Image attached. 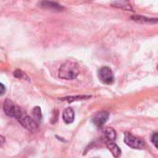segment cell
<instances>
[{
  "label": "cell",
  "instance_id": "3957f363",
  "mask_svg": "<svg viewBox=\"0 0 158 158\" xmlns=\"http://www.w3.org/2000/svg\"><path fill=\"white\" fill-rule=\"evenodd\" d=\"M17 119L20 122V124L24 128H26L27 130H29L31 131H34L38 130V128H39V124L33 118H31L27 114H25L24 112Z\"/></svg>",
  "mask_w": 158,
  "mask_h": 158
},
{
  "label": "cell",
  "instance_id": "52a82bcc",
  "mask_svg": "<svg viewBox=\"0 0 158 158\" xmlns=\"http://www.w3.org/2000/svg\"><path fill=\"white\" fill-rule=\"evenodd\" d=\"M38 5L42 8L51 9V10H55V11H61L64 9V7L61 5H59L58 3H56V2H52V1H42Z\"/></svg>",
  "mask_w": 158,
  "mask_h": 158
},
{
  "label": "cell",
  "instance_id": "9c48e42d",
  "mask_svg": "<svg viewBox=\"0 0 158 158\" xmlns=\"http://www.w3.org/2000/svg\"><path fill=\"white\" fill-rule=\"evenodd\" d=\"M131 19L140 23H156L157 22V19H149L146 17H143L141 15H133Z\"/></svg>",
  "mask_w": 158,
  "mask_h": 158
},
{
  "label": "cell",
  "instance_id": "7a4b0ae2",
  "mask_svg": "<svg viewBox=\"0 0 158 158\" xmlns=\"http://www.w3.org/2000/svg\"><path fill=\"white\" fill-rule=\"evenodd\" d=\"M98 78L105 84H112L115 81L112 69L106 66H103L98 70Z\"/></svg>",
  "mask_w": 158,
  "mask_h": 158
},
{
  "label": "cell",
  "instance_id": "ba28073f",
  "mask_svg": "<svg viewBox=\"0 0 158 158\" xmlns=\"http://www.w3.org/2000/svg\"><path fill=\"white\" fill-rule=\"evenodd\" d=\"M63 120L65 121V123L69 124L72 123L74 121V111L71 107H67L64 111H63Z\"/></svg>",
  "mask_w": 158,
  "mask_h": 158
},
{
  "label": "cell",
  "instance_id": "e0dca14e",
  "mask_svg": "<svg viewBox=\"0 0 158 158\" xmlns=\"http://www.w3.org/2000/svg\"><path fill=\"white\" fill-rule=\"evenodd\" d=\"M5 92H6V86H5L4 84L0 83V95L4 94Z\"/></svg>",
  "mask_w": 158,
  "mask_h": 158
},
{
  "label": "cell",
  "instance_id": "5b68a950",
  "mask_svg": "<svg viewBox=\"0 0 158 158\" xmlns=\"http://www.w3.org/2000/svg\"><path fill=\"white\" fill-rule=\"evenodd\" d=\"M124 142L127 145L134 149H143L144 147V143L143 140L134 137L130 132H125L124 134Z\"/></svg>",
  "mask_w": 158,
  "mask_h": 158
},
{
  "label": "cell",
  "instance_id": "7c38bea8",
  "mask_svg": "<svg viewBox=\"0 0 158 158\" xmlns=\"http://www.w3.org/2000/svg\"><path fill=\"white\" fill-rule=\"evenodd\" d=\"M111 6L118 7V8H123V9H126V10H132L133 9L132 6L128 1H117V2L111 3Z\"/></svg>",
  "mask_w": 158,
  "mask_h": 158
},
{
  "label": "cell",
  "instance_id": "9a60e30c",
  "mask_svg": "<svg viewBox=\"0 0 158 158\" xmlns=\"http://www.w3.org/2000/svg\"><path fill=\"white\" fill-rule=\"evenodd\" d=\"M14 77L19 78V79H27L28 80V78L26 77V74L24 72H22L21 70H19V69H17V70L14 71Z\"/></svg>",
  "mask_w": 158,
  "mask_h": 158
},
{
  "label": "cell",
  "instance_id": "2e32d148",
  "mask_svg": "<svg viewBox=\"0 0 158 158\" xmlns=\"http://www.w3.org/2000/svg\"><path fill=\"white\" fill-rule=\"evenodd\" d=\"M157 139H158V135H157V132H155L154 134H153V136L151 137V140H152V143H154V145L157 148L158 147V144H157Z\"/></svg>",
  "mask_w": 158,
  "mask_h": 158
},
{
  "label": "cell",
  "instance_id": "8992f818",
  "mask_svg": "<svg viewBox=\"0 0 158 158\" xmlns=\"http://www.w3.org/2000/svg\"><path fill=\"white\" fill-rule=\"evenodd\" d=\"M109 118V113L106 111H101L99 113H97L94 118H93V122L97 126V127H102L108 119Z\"/></svg>",
  "mask_w": 158,
  "mask_h": 158
},
{
  "label": "cell",
  "instance_id": "6da1fadb",
  "mask_svg": "<svg viewBox=\"0 0 158 158\" xmlns=\"http://www.w3.org/2000/svg\"><path fill=\"white\" fill-rule=\"evenodd\" d=\"M79 66L73 61H66L61 65L58 70V76L64 80H74L79 76Z\"/></svg>",
  "mask_w": 158,
  "mask_h": 158
},
{
  "label": "cell",
  "instance_id": "277c9868",
  "mask_svg": "<svg viewBox=\"0 0 158 158\" xmlns=\"http://www.w3.org/2000/svg\"><path fill=\"white\" fill-rule=\"evenodd\" d=\"M4 110H5V113L9 116V117H13V118H18L22 113L23 111L20 109V107L15 106L13 104L12 101H10L9 99H6L5 101V104H4Z\"/></svg>",
  "mask_w": 158,
  "mask_h": 158
},
{
  "label": "cell",
  "instance_id": "8fae6325",
  "mask_svg": "<svg viewBox=\"0 0 158 158\" xmlns=\"http://www.w3.org/2000/svg\"><path fill=\"white\" fill-rule=\"evenodd\" d=\"M104 135L106 137V139L108 141V142H114L117 138V133H116V131L112 128H106L104 130Z\"/></svg>",
  "mask_w": 158,
  "mask_h": 158
},
{
  "label": "cell",
  "instance_id": "ac0fdd59",
  "mask_svg": "<svg viewBox=\"0 0 158 158\" xmlns=\"http://www.w3.org/2000/svg\"><path fill=\"white\" fill-rule=\"evenodd\" d=\"M5 143H6V139H5V137H3L2 135H0V146L4 145V144H5Z\"/></svg>",
  "mask_w": 158,
  "mask_h": 158
},
{
  "label": "cell",
  "instance_id": "4fadbf2b",
  "mask_svg": "<svg viewBox=\"0 0 158 158\" xmlns=\"http://www.w3.org/2000/svg\"><path fill=\"white\" fill-rule=\"evenodd\" d=\"M91 95H77V96H67L64 98H60V100L62 101H67V102H74V101H78V100H85V99H89L91 98Z\"/></svg>",
  "mask_w": 158,
  "mask_h": 158
},
{
  "label": "cell",
  "instance_id": "30bf717a",
  "mask_svg": "<svg viewBox=\"0 0 158 158\" xmlns=\"http://www.w3.org/2000/svg\"><path fill=\"white\" fill-rule=\"evenodd\" d=\"M106 145H107L109 151L112 153V155H113L115 157H118V156L121 155V150H120V148H119L114 142H107Z\"/></svg>",
  "mask_w": 158,
  "mask_h": 158
},
{
  "label": "cell",
  "instance_id": "5bb4252c",
  "mask_svg": "<svg viewBox=\"0 0 158 158\" xmlns=\"http://www.w3.org/2000/svg\"><path fill=\"white\" fill-rule=\"evenodd\" d=\"M32 116H33V119L39 124V122L42 121V112H41V108L39 106H35L32 109Z\"/></svg>",
  "mask_w": 158,
  "mask_h": 158
}]
</instances>
